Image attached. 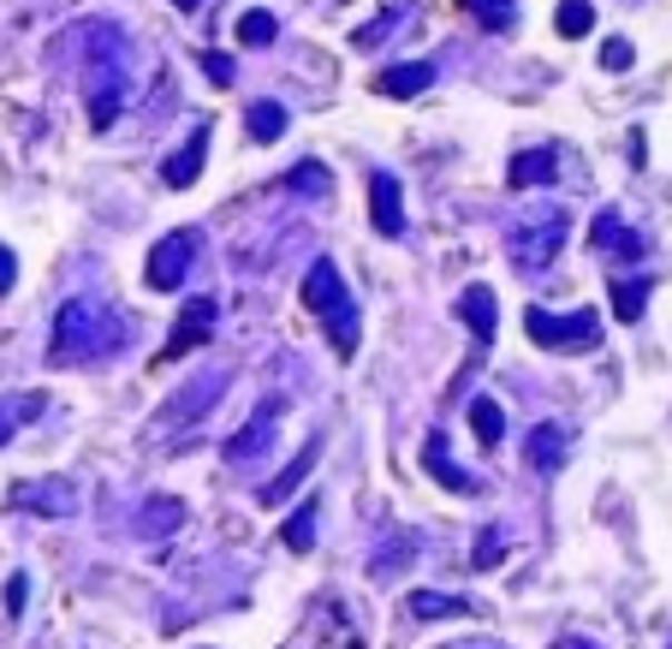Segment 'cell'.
I'll return each instance as SVG.
<instances>
[{
  "instance_id": "obj_1",
  "label": "cell",
  "mask_w": 672,
  "mask_h": 649,
  "mask_svg": "<svg viewBox=\"0 0 672 649\" xmlns=\"http://www.w3.org/2000/svg\"><path fill=\"white\" fill-rule=\"evenodd\" d=\"M119 346H126V328H119V316L96 298H66L55 328H48V364L55 370L101 364V357H113Z\"/></svg>"
},
{
  "instance_id": "obj_2",
  "label": "cell",
  "mask_w": 672,
  "mask_h": 649,
  "mask_svg": "<svg viewBox=\"0 0 672 649\" xmlns=\"http://www.w3.org/2000/svg\"><path fill=\"white\" fill-rule=\"evenodd\" d=\"M298 298H304V311H316V316L334 322V328H327V340H334V352H339V357H352V352H357V311H352L346 275H339L334 256H316V263H309V275H304V286H298Z\"/></svg>"
},
{
  "instance_id": "obj_3",
  "label": "cell",
  "mask_w": 672,
  "mask_h": 649,
  "mask_svg": "<svg viewBox=\"0 0 672 649\" xmlns=\"http://www.w3.org/2000/svg\"><path fill=\"white\" fill-rule=\"evenodd\" d=\"M524 334L536 340L542 352H595L601 340H607V328H601V316H595V311L554 316V311H536V304L524 311Z\"/></svg>"
},
{
  "instance_id": "obj_4",
  "label": "cell",
  "mask_w": 672,
  "mask_h": 649,
  "mask_svg": "<svg viewBox=\"0 0 672 649\" xmlns=\"http://www.w3.org/2000/svg\"><path fill=\"white\" fill-rule=\"evenodd\" d=\"M565 233H572V215H565V209H547L542 220H524V227H512L506 250H512V263H518L524 275H542V268L565 250Z\"/></svg>"
},
{
  "instance_id": "obj_5",
  "label": "cell",
  "mask_w": 672,
  "mask_h": 649,
  "mask_svg": "<svg viewBox=\"0 0 672 649\" xmlns=\"http://www.w3.org/2000/svg\"><path fill=\"white\" fill-rule=\"evenodd\" d=\"M191 263H197V233L174 227L167 238H155V250L144 263V281L155 286V293H179V286L191 281Z\"/></svg>"
},
{
  "instance_id": "obj_6",
  "label": "cell",
  "mask_w": 672,
  "mask_h": 649,
  "mask_svg": "<svg viewBox=\"0 0 672 649\" xmlns=\"http://www.w3.org/2000/svg\"><path fill=\"white\" fill-rule=\"evenodd\" d=\"M280 417H286V400H280V394H268V400L245 417V430H238L227 448H220V459H227L233 471H238V465H256V459L274 448V430H280Z\"/></svg>"
},
{
  "instance_id": "obj_7",
  "label": "cell",
  "mask_w": 672,
  "mask_h": 649,
  "mask_svg": "<svg viewBox=\"0 0 672 649\" xmlns=\"http://www.w3.org/2000/svg\"><path fill=\"white\" fill-rule=\"evenodd\" d=\"M220 394H227V370H202V375H197V387H179V394L167 400L161 412H155V430L167 435V430H185V423H202V417H209V405H215Z\"/></svg>"
},
{
  "instance_id": "obj_8",
  "label": "cell",
  "mask_w": 672,
  "mask_h": 649,
  "mask_svg": "<svg viewBox=\"0 0 672 649\" xmlns=\"http://www.w3.org/2000/svg\"><path fill=\"white\" fill-rule=\"evenodd\" d=\"M565 459H572V430H565V423H536V430L524 435V465L536 476H560Z\"/></svg>"
},
{
  "instance_id": "obj_9",
  "label": "cell",
  "mask_w": 672,
  "mask_h": 649,
  "mask_svg": "<svg viewBox=\"0 0 672 649\" xmlns=\"http://www.w3.org/2000/svg\"><path fill=\"white\" fill-rule=\"evenodd\" d=\"M12 507H19V512H42V519H72V512H78V489L66 483V476L19 483V489H12Z\"/></svg>"
},
{
  "instance_id": "obj_10",
  "label": "cell",
  "mask_w": 672,
  "mask_h": 649,
  "mask_svg": "<svg viewBox=\"0 0 672 649\" xmlns=\"http://www.w3.org/2000/svg\"><path fill=\"white\" fill-rule=\"evenodd\" d=\"M209 334H215V298H202V293H197V298L179 311V322H174V334H167L161 357H185L191 346H202Z\"/></svg>"
},
{
  "instance_id": "obj_11",
  "label": "cell",
  "mask_w": 672,
  "mask_h": 649,
  "mask_svg": "<svg viewBox=\"0 0 672 649\" xmlns=\"http://www.w3.org/2000/svg\"><path fill=\"white\" fill-rule=\"evenodd\" d=\"M554 179H560V144H536V149H524V156H512V167H506L512 191H542V185H554Z\"/></svg>"
},
{
  "instance_id": "obj_12",
  "label": "cell",
  "mask_w": 672,
  "mask_h": 649,
  "mask_svg": "<svg viewBox=\"0 0 672 649\" xmlns=\"http://www.w3.org/2000/svg\"><path fill=\"white\" fill-rule=\"evenodd\" d=\"M369 215H375V233L382 238H405V191L393 174L369 179Z\"/></svg>"
},
{
  "instance_id": "obj_13",
  "label": "cell",
  "mask_w": 672,
  "mask_h": 649,
  "mask_svg": "<svg viewBox=\"0 0 672 649\" xmlns=\"http://www.w3.org/2000/svg\"><path fill=\"white\" fill-rule=\"evenodd\" d=\"M423 465H428V476H435L446 494H476V476L458 471L453 453H446V430H428V441H423Z\"/></svg>"
},
{
  "instance_id": "obj_14",
  "label": "cell",
  "mask_w": 672,
  "mask_h": 649,
  "mask_svg": "<svg viewBox=\"0 0 672 649\" xmlns=\"http://www.w3.org/2000/svg\"><path fill=\"white\" fill-rule=\"evenodd\" d=\"M202 161H209V126H197V138L179 149V156L161 161V185H174V191H185V185H197Z\"/></svg>"
},
{
  "instance_id": "obj_15",
  "label": "cell",
  "mask_w": 672,
  "mask_h": 649,
  "mask_svg": "<svg viewBox=\"0 0 672 649\" xmlns=\"http://www.w3.org/2000/svg\"><path fill=\"white\" fill-rule=\"evenodd\" d=\"M428 83H435V66H428V60H405V66H387V72L375 78V90L393 96V101H411V96H423Z\"/></svg>"
},
{
  "instance_id": "obj_16",
  "label": "cell",
  "mask_w": 672,
  "mask_h": 649,
  "mask_svg": "<svg viewBox=\"0 0 672 649\" xmlns=\"http://www.w3.org/2000/svg\"><path fill=\"white\" fill-rule=\"evenodd\" d=\"M458 316L471 322L476 346H488V340L500 334V328H494V322H500V304H494L488 286H464V293H458Z\"/></svg>"
},
{
  "instance_id": "obj_17",
  "label": "cell",
  "mask_w": 672,
  "mask_h": 649,
  "mask_svg": "<svg viewBox=\"0 0 672 649\" xmlns=\"http://www.w3.org/2000/svg\"><path fill=\"white\" fill-rule=\"evenodd\" d=\"M590 245H595V250H619V256H643V250H649V238H636L625 220H619V209H601V215H595Z\"/></svg>"
},
{
  "instance_id": "obj_18",
  "label": "cell",
  "mask_w": 672,
  "mask_h": 649,
  "mask_svg": "<svg viewBox=\"0 0 672 649\" xmlns=\"http://www.w3.org/2000/svg\"><path fill=\"white\" fill-rule=\"evenodd\" d=\"M316 459H322V435H309V441H304V453H298V459H291V465H286V476H274V483L263 489V501H268V507H280L286 494L298 489L309 471H316Z\"/></svg>"
},
{
  "instance_id": "obj_19",
  "label": "cell",
  "mask_w": 672,
  "mask_h": 649,
  "mask_svg": "<svg viewBox=\"0 0 672 649\" xmlns=\"http://www.w3.org/2000/svg\"><path fill=\"white\" fill-rule=\"evenodd\" d=\"M649 293H654V281H649V275H625V281H613V316H619V322H643Z\"/></svg>"
},
{
  "instance_id": "obj_20",
  "label": "cell",
  "mask_w": 672,
  "mask_h": 649,
  "mask_svg": "<svg viewBox=\"0 0 672 649\" xmlns=\"http://www.w3.org/2000/svg\"><path fill=\"white\" fill-rule=\"evenodd\" d=\"M405 613H411V620H453V613H476V608L458 602V596H441V590H411Z\"/></svg>"
},
{
  "instance_id": "obj_21",
  "label": "cell",
  "mask_w": 672,
  "mask_h": 649,
  "mask_svg": "<svg viewBox=\"0 0 672 649\" xmlns=\"http://www.w3.org/2000/svg\"><path fill=\"white\" fill-rule=\"evenodd\" d=\"M185 519V501H174V494H161V501H149L144 512H137V537H174Z\"/></svg>"
},
{
  "instance_id": "obj_22",
  "label": "cell",
  "mask_w": 672,
  "mask_h": 649,
  "mask_svg": "<svg viewBox=\"0 0 672 649\" xmlns=\"http://www.w3.org/2000/svg\"><path fill=\"white\" fill-rule=\"evenodd\" d=\"M316 519H322V501H304V507H298V512H291V519H286L280 542H286L291 554H309V549H316Z\"/></svg>"
},
{
  "instance_id": "obj_23",
  "label": "cell",
  "mask_w": 672,
  "mask_h": 649,
  "mask_svg": "<svg viewBox=\"0 0 672 649\" xmlns=\"http://www.w3.org/2000/svg\"><path fill=\"white\" fill-rule=\"evenodd\" d=\"M245 126H250L256 144H280L286 138V108H280V101H250Z\"/></svg>"
},
{
  "instance_id": "obj_24",
  "label": "cell",
  "mask_w": 672,
  "mask_h": 649,
  "mask_svg": "<svg viewBox=\"0 0 672 649\" xmlns=\"http://www.w3.org/2000/svg\"><path fill=\"white\" fill-rule=\"evenodd\" d=\"M482 30H512L518 24V0H464Z\"/></svg>"
},
{
  "instance_id": "obj_25",
  "label": "cell",
  "mask_w": 672,
  "mask_h": 649,
  "mask_svg": "<svg viewBox=\"0 0 672 649\" xmlns=\"http://www.w3.org/2000/svg\"><path fill=\"white\" fill-rule=\"evenodd\" d=\"M554 30H560V37H590V30H595V7H590V0H560Z\"/></svg>"
},
{
  "instance_id": "obj_26",
  "label": "cell",
  "mask_w": 672,
  "mask_h": 649,
  "mask_svg": "<svg viewBox=\"0 0 672 649\" xmlns=\"http://www.w3.org/2000/svg\"><path fill=\"white\" fill-rule=\"evenodd\" d=\"M274 37H280V19H274V12L256 7V12H245V19H238V42H245V48H268Z\"/></svg>"
},
{
  "instance_id": "obj_27",
  "label": "cell",
  "mask_w": 672,
  "mask_h": 649,
  "mask_svg": "<svg viewBox=\"0 0 672 649\" xmlns=\"http://www.w3.org/2000/svg\"><path fill=\"white\" fill-rule=\"evenodd\" d=\"M280 185H286V191H298V197H322L334 179H327V167H322V161H298Z\"/></svg>"
},
{
  "instance_id": "obj_28",
  "label": "cell",
  "mask_w": 672,
  "mask_h": 649,
  "mask_svg": "<svg viewBox=\"0 0 672 649\" xmlns=\"http://www.w3.org/2000/svg\"><path fill=\"white\" fill-rule=\"evenodd\" d=\"M471 430H476L482 448H500L506 423H500V405H494V400H471Z\"/></svg>"
},
{
  "instance_id": "obj_29",
  "label": "cell",
  "mask_w": 672,
  "mask_h": 649,
  "mask_svg": "<svg viewBox=\"0 0 672 649\" xmlns=\"http://www.w3.org/2000/svg\"><path fill=\"white\" fill-rule=\"evenodd\" d=\"M42 394H24V400H0V448L12 441V430H19V417H37L42 412Z\"/></svg>"
},
{
  "instance_id": "obj_30",
  "label": "cell",
  "mask_w": 672,
  "mask_h": 649,
  "mask_svg": "<svg viewBox=\"0 0 672 649\" xmlns=\"http://www.w3.org/2000/svg\"><path fill=\"white\" fill-rule=\"evenodd\" d=\"M500 554H506V531H500V524H488V531H482V542H476V572L500 567Z\"/></svg>"
},
{
  "instance_id": "obj_31",
  "label": "cell",
  "mask_w": 672,
  "mask_h": 649,
  "mask_svg": "<svg viewBox=\"0 0 672 649\" xmlns=\"http://www.w3.org/2000/svg\"><path fill=\"white\" fill-rule=\"evenodd\" d=\"M631 60H636V48L619 37V42H607L601 48V66H607V72H631Z\"/></svg>"
},
{
  "instance_id": "obj_32",
  "label": "cell",
  "mask_w": 672,
  "mask_h": 649,
  "mask_svg": "<svg viewBox=\"0 0 672 649\" xmlns=\"http://www.w3.org/2000/svg\"><path fill=\"white\" fill-rule=\"evenodd\" d=\"M202 72H209L220 90H227V83H233V60H227V55H202Z\"/></svg>"
},
{
  "instance_id": "obj_33",
  "label": "cell",
  "mask_w": 672,
  "mask_h": 649,
  "mask_svg": "<svg viewBox=\"0 0 672 649\" xmlns=\"http://www.w3.org/2000/svg\"><path fill=\"white\" fill-rule=\"evenodd\" d=\"M12 281H19V256L0 245V293H12Z\"/></svg>"
},
{
  "instance_id": "obj_34",
  "label": "cell",
  "mask_w": 672,
  "mask_h": 649,
  "mask_svg": "<svg viewBox=\"0 0 672 649\" xmlns=\"http://www.w3.org/2000/svg\"><path fill=\"white\" fill-rule=\"evenodd\" d=\"M24 596H30V584H24V578H12V584H7V608L19 613V608H24Z\"/></svg>"
},
{
  "instance_id": "obj_35",
  "label": "cell",
  "mask_w": 672,
  "mask_h": 649,
  "mask_svg": "<svg viewBox=\"0 0 672 649\" xmlns=\"http://www.w3.org/2000/svg\"><path fill=\"white\" fill-rule=\"evenodd\" d=\"M554 649H601V643H595V638H577V631H572V638H560Z\"/></svg>"
},
{
  "instance_id": "obj_36",
  "label": "cell",
  "mask_w": 672,
  "mask_h": 649,
  "mask_svg": "<svg viewBox=\"0 0 672 649\" xmlns=\"http://www.w3.org/2000/svg\"><path fill=\"white\" fill-rule=\"evenodd\" d=\"M453 649H500V643H453Z\"/></svg>"
},
{
  "instance_id": "obj_37",
  "label": "cell",
  "mask_w": 672,
  "mask_h": 649,
  "mask_svg": "<svg viewBox=\"0 0 672 649\" xmlns=\"http://www.w3.org/2000/svg\"><path fill=\"white\" fill-rule=\"evenodd\" d=\"M179 7H185V12H197V7H202V0H179Z\"/></svg>"
}]
</instances>
